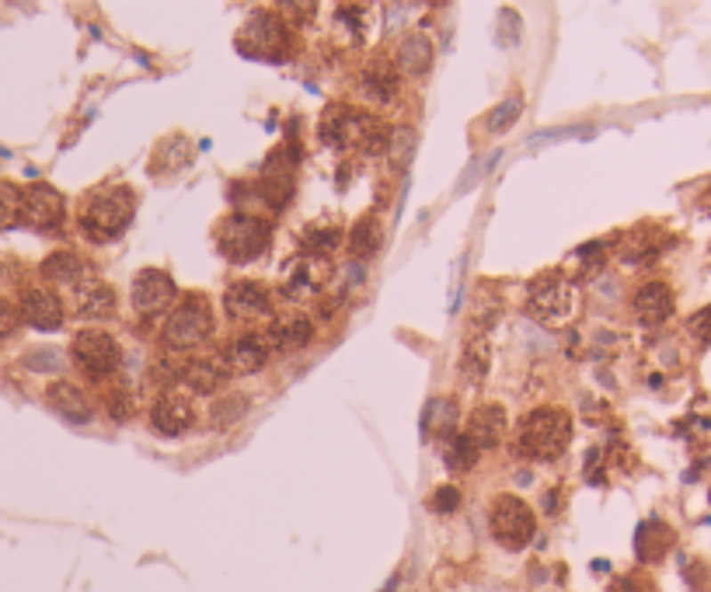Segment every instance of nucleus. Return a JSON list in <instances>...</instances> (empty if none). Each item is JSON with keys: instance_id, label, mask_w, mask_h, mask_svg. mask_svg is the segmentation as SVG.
<instances>
[{"instance_id": "1", "label": "nucleus", "mask_w": 711, "mask_h": 592, "mask_svg": "<svg viewBox=\"0 0 711 592\" xmlns=\"http://www.w3.org/2000/svg\"><path fill=\"white\" fill-rule=\"evenodd\" d=\"M572 442V418L562 408H537L520 422L516 450L530 460H558Z\"/></svg>"}, {"instance_id": "2", "label": "nucleus", "mask_w": 711, "mask_h": 592, "mask_svg": "<svg viewBox=\"0 0 711 592\" xmlns=\"http://www.w3.org/2000/svg\"><path fill=\"white\" fill-rule=\"evenodd\" d=\"M325 140L342 147V150H360V154H387L391 143V126H384L376 116L367 112H349L335 109L325 116Z\"/></svg>"}, {"instance_id": "3", "label": "nucleus", "mask_w": 711, "mask_h": 592, "mask_svg": "<svg viewBox=\"0 0 711 592\" xmlns=\"http://www.w3.org/2000/svg\"><path fill=\"white\" fill-rule=\"evenodd\" d=\"M133 209H136L133 192H129L125 185H116V189H109V192H101V196H94L91 202H87L81 223L91 237H98V240H112V237H119L125 227H129Z\"/></svg>"}, {"instance_id": "4", "label": "nucleus", "mask_w": 711, "mask_h": 592, "mask_svg": "<svg viewBox=\"0 0 711 592\" xmlns=\"http://www.w3.org/2000/svg\"><path fill=\"white\" fill-rule=\"evenodd\" d=\"M527 311L544 324H562L576 314V289L562 272H541L527 286Z\"/></svg>"}, {"instance_id": "5", "label": "nucleus", "mask_w": 711, "mask_h": 592, "mask_svg": "<svg viewBox=\"0 0 711 592\" xmlns=\"http://www.w3.org/2000/svg\"><path fill=\"white\" fill-rule=\"evenodd\" d=\"M209 331H213V307L199 293L182 300L165 320V342L171 349H196L206 342Z\"/></svg>"}, {"instance_id": "6", "label": "nucleus", "mask_w": 711, "mask_h": 592, "mask_svg": "<svg viewBox=\"0 0 711 592\" xmlns=\"http://www.w3.org/2000/svg\"><path fill=\"white\" fill-rule=\"evenodd\" d=\"M272 237V223L251 213H234L220 227V251L230 262H255Z\"/></svg>"}, {"instance_id": "7", "label": "nucleus", "mask_w": 711, "mask_h": 592, "mask_svg": "<svg viewBox=\"0 0 711 592\" xmlns=\"http://www.w3.org/2000/svg\"><path fill=\"white\" fill-rule=\"evenodd\" d=\"M534 533H537V519H534V509L523 499L502 495V499L492 502V537L499 544L520 551V547H527L534 540Z\"/></svg>"}, {"instance_id": "8", "label": "nucleus", "mask_w": 711, "mask_h": 592, "mask_svg": "<svg viewBox=\"0 0 711 592\" xmlns=\"http://www.w3.org/2000/svg\"><path fill=\"white\" fill-rule=\"evenodd\" d=\"M70 355H74V362L81 366L87 377H94V380H101V377H112L116 369H119V342L112 338V335H105V331H98V328H87V331H77L74 335V342H70Z\"/></svg>"}, {"instance_id": "9", "label": "nucleus", "mask_w": 711, "mask_h": 592, "mask_svg": "<svg viewBox=\"0 0 711 592\" xmlns=\"http://www.w3.org/2000/svg\"><path fill=\"white\" fill-rule=\"evenodd\" d=\"M21 220L36 231H60L67 220V202L53 185H28L21 202Z\"/></svg>"}, {"instance_id": "10", "label": "nucleus", "mask_w": 711, "mask_h": 592, "mask_svg": "<svg viewBox=\"0 0 711 592\" xmlns=\"http://www.w3.org/2000/svg\"><path fill=\"white\" fill-rule=\"evenodd\" d=\"M223 311L234 320H265L272 314V293L262 282H234L223 293Z\"/></svg>"}, {"instance_id": "11", "label": "nucleus", "mask_w": 711, "mask_h": 592, "mask_svg": "<svg viewBox=\"0 0 711 592\" xmlns=\"http://www.w3.org/2000/svg\"><path fill=\"white\" fill-rule=\"evenodd\" d=\"M174 279L161 272V269H143L140 276L133 279V293H129V300H133V307L140 311V314H154V311H161L167 307L171 300H174Z\"/></svg>"}, {"instance_id": "12", "label": "nucleus", "mask_w": 711, "mask_h": 592, "mask_svg": "<svg viewBox=\"0 0 711 592\" xmlns=\"http://www.w3.org/2000/svg\"><path fill=\"white\" fill-rule=\"evenodd\" d=\"M505 429H509V418H505L502 404H478L471 411V422H467V433L464 435L478 450H496L502 439H505Z\"/></svg>"}, {"instance_id": "13", "label": "nucleus", "mask_w": 711, "mask_h": 592, "mask_svg": "<svg viewBox=\"0 0 711 592\" xmlns=\"http://www.w3.org/2000/svg\"><path fill=\"white\" fill-rule=\"evenodd\" d=\"M18 314L25 324H32L39 331H53V328L63 324V304L49 289H25L21 300H18Z\"/></svg>"}, {"instance_id": "14", "label": "nucleus", "mask_w": 711, "mask_h": 592, "mask_svg": "<svg viewBox=\"0 0 711 592\" xmlns=\"http://www.w3.org/2000/svg\"><path fill=\"white\" fill-rule=\"evenodd\" d=\"M74 311L91 320H105L116 311V289L101 279H84L81 286H74Z\"/></svg>"}, {"instance_id": "15", "label": "nucleus", "mask_w": 711, "mask_h": 592, "mask_svg": "<svg viewBox=\"0 0 711 592\" xmlns=\"http://www.w3.org/2000/svg\"><path fill=\"white\" fill-rule=\"evenodd\" d=\"M223 362H227L230 373H241V377L258 373V369L269 362V342H265L262 335H238V338L227 345Z\"/></svg>"}, {"instance_id": "16", "label": "nucleus", "mask_w": 711, "mask_h": 592, "mask_svg": "<svg viewBox=\"0 0 711 592\" xmlns=\"http://www.w3.org/2000/svg\"><path fill=\"white\" fill-rule=\"evenodd\" d=\"M634 317L642 320V324H649V328H656V324H663L669 320L673 314V289H669L667 282H645L638 293H634Z\"/></svg>"}, {"instance_id": "17", "label": "nucleus", "mask_w": 711, "mask_h": 592, "mask_svg": "<svg viewBox=\"0 0 711 592\" xmlns=\"http://www.w3.org/2000/svg\"><path fill=\"white\" fill-rule=\"evenodd\" d=\"M150 426L161 435H178L192 426V404L182 394H165L150 408Z\"/></svg>"}, {"instance_id": "18", "label": "nucleus", "mask_w": 711, "mask_h": 592, "mask_svg": "<svg viewBox=\"0 0 711 592\" xmlns=\"http://www.w3.org/2000/svg\"><path fill=\"white\" fill-rule=\"evenodd\" d=\"M311 335H314V324L307 317L300 314L279 317V320L269 324V349H276V353H300L311 342Z\"/></svg>"}, {"instance_id": "19", "label": "nucleus", "mask_w": 711, "mask_h": 592, "mask_svg": "<svg viewBox=\"0 0 711 592\" xmlns=\"http://www.w3.org/2000/svg\"><path fill=\"white\" fill-rule=\"evenodd\" d=\"M255 45H265V49H262V56H279V49H276V45H290V36H287L283 21H279V18H272V14H258V18H255V21L248 25V32L241 36V49L255 53Z\"/></svg>"}, {"instance_id": "20", "label": "nucleus", "mask_w": 711, "mask_h": 592, "mask_svg": "<svg viewBox=\"0 0 711 592\" xmlns=\"http://www.w3.org/2000/svg\"><path fill=\"white\" fill-rule=\"evenodd\" d=\"M227 380V362L223 359H192L185 362V373H182V384L196 394H216Z\"/></svg>"}, {"instance_id": "21", "label": "nucleus", "mask_w": 711, "mask_h": 592, "mask_svg": "<svg viewBox=\"0 0 711 592\" xmlns=\"http://www.w3.org/2000/svg\"><path fill=\"white\" fill-rule=\"evenodd\" d=\"M45 401H49V408H53L56 415H63V418H70V422H87V418H91V404H87V397H84L74 384H67V380L49 384Z\"/></svg>"}, {"instance_id": "22", "label": "nucleus", "mask_w": 711, "mask_h": 592, "mask_svg": "<svg viewBox=\"0 0 711 592\" xmlns=\"http://www.w3.org/2000/svg\"><path fill=\"white\" fill-rule=\"evenodd\" d=\"M42 276L53 279V282H63V286H81L84 279H91V269L81 255L74 251H56L42 262Z\"/></svg>"}, {"instance_id": "23", "label": "nucleus", "mask_w": 711, "mask_h": 592, "mask_svg": "<svg viewBox=\"0 0 711 592\" xmlns=\"http://www.w3.org/2000/svg\"><path fill=\"white\" fill-rule=\"evenodd\" d=\"M432 56H436V49H432V42L425 39V36H405L401 45H398V67H401V74H408V77L429 74Z\"/></svg>"}, {"instance_id": "24", "label": "nucleus", "mask_w": 711, "mask_h": 592, "mask_svg": "<svg viewBox=\"0 0 711 592\" xmlns=\"http://www.w3.org/2000/svg\"><path fill=\"white\" fill-rule=\"evenodd\" d=\"M457 404L450 401V397H440V401H429V408H425V418H422V429L425 435H440V439H450V435H457Z\"/></svg>"}, {"instance_id": "25", "label": "nucleus", "mask_w": 711, "mask_h": 592, "mask_svg": "<svg viewBox=\"0 0 711 592\" xmlns=\"http://www.w3.org/2000/svg\"><path fill=\"white\" fill-rule=\"evenodd\" d=\"M363 87H367V94H370L374 101H391V98L398 94V74H394V67H391L387 60L370 63V67L363 70Z\"/></svg>"}, {"instance_id": "26", "label": "nucleus", "mask_w": 711, "mask_h": 592, "mask_svg": "<svg viewBox=\"0 0 711 592\" xmlns=\"http://www.w3.org/2000/svg\"><path fill=\"white\" fill-rule=\"evenodd\" d=\"M489 369V338H467L460 355V377L464 384H481Z\"/></svg>"}, {"instance_id": "27", "label": "nucleus", "mask_w": 711, "mask_h": 592, "mask_svg": "<svg viewBox=\"0 0 711 592\" xmlns=\"http://www.w3.org/2000/svg\"><path fill=\"white\" fill-rule=\"evenodd\" d=\"M380 220L376 216H363V220H356V227L349 231V247H352V255L356 258H370L380 251Z\"/></svg>"}, {"instance_id": "28", "label": "nucleus", "mask_w": 711, "mask_h": 592, "mask_svg": "<svg viewBox=\"0 0 711 592\" xmlns=\"http://www.w3.org/2000/svg\"><path fill=\"white\" fill-rule=\"evenodd\" d=\"M638 557L642 561H659L663 554L669 551V544H673V533H669L663 523H645L642 530H638Z\"/></svg>"}, {"instance_id": "29", "label": "nucleus", "mask_w": 711, "mask_h": 592, "mask_svg": "<svg viewBox=\"0 0 711 592\" xmlns=\"http://www.w3.org/2000/svg\"><path fill=\"white\" fill-rule=\"evenodd\" d=\"M478 446L467 439L464 433H457V435H450L447 439V450H443V457H447V467L454 474H464V471H471L474 464H478Z\"/></svg>"}, {"instance_id": "30", "label": "nucleus", "mask_w": 711, "mask_h": 592, "mask_svg": "<svg viewBox=\"0 0 711 592\" xmlns=\"http://www.w3.org/2000/svg\"><path fill=\"white\" fill-rule=\"evenodd\" d=\"M185 160H192V147L185 136H171L158 147V160H154V171H174L182 167Z\"/></svg>"}, {"instance_id": "31", "label": "nucleus", "mask_w": 711, "mask_h": 592, "mask_svg": "<svg viewBox=\"0 0 711 592\" xmlns=\"http://www.w3.org/2000/svg\"><path fill=\"white\" fill-rule=\"evenodd\" d=\"M412 150H416V133L408 126H398L391 133V143H387V158H391V167L394 171H405L408 160H412Z\"/></svg>"}, {"instance_id": "32", "label": "nucleus", "mask_w": 711, "mask_h": 592, "mask_svg": "<svg viewBox=\"0 0 711 592\" xmlns=\"http://www.w3.org/2000/svg\"><path fill=\"white\" fill-rule=\"evenodd\" d=\"M21 202H25V192L18 185L0 182V231L21 223Z\"/></svg>"}, {"instance_id": "33", "label": "nucleus", "mask_w": 711, "mask_h": 592, "mask_svg": "<svg viewBox=\"0 0 711 592\" xmlns=\"http://www.w3.org/2000/svg\"><path fill=\"white\" fill-rule=\"evenodd\" d=\"M520 116H523V98H520V94H509L505 101L496 105V112L489 116V129H492V133H505Z\"/></svg>"}, {"instance_id": "34", "label": "nucleus", "mask_w": 711, "mask_h": 592, "mask_svg": "<svg viewBox=\"0 0 711 592\" xmlns=\"http://www.w3.org/2000/svg\"><path fill=\"white\" fill-rule=\"evenodd\" d=\"M303 247L311 255H332L335 247H338V231L335 227H311L303 234Z\"/></svg>"}, {"instance_id": "35", "label": "nucleus", "mask_w": 711, "mask_h": 592, "mask_svg": "<svg viewBox=\"0 0 711 592\" xmlns=\"http://www.w3.org/2000/svg\"><path fill=\"white\" fill-rule=\"evenodd\" d=\"M245 411H248V397L230 394V397H223L220 404H213V411H209V415H213V422H216V426H230V422H234V418H241Z\"/></svg>"}, {"instance_id": "36", "label": "nucleus", "mask_w": 711, "mask_h": 592, "mask_svg": "<svg viewBox=\"0 0 711 592\" xmlns=\"http://www.w3.org/2000/svg\"><path fill=\"white\" fill-rule=\"evenodd\" d=\"M105 404H109V415H112L116 422H125V418H129V415L136 411V408H133L136 401H133V394H125V391H112Z\"/></svg>"}, {"instance_id": "37", "label": "nucleus", "mask_w": 711, "mask_h": 592, "mask_svg": "<svg viewBox=\"0 0 711 592\" xmlns=\"http://www.w3.org/2000/svg\"><path fill=\"white\" fill-rule=\"evenodd\" d=\"M25 366L28 369H56L60 355H56V349H32V353L25 355Z\"/></svg>"}, {"instance_id": "38", "label": "nucleus", "mask_w": 711, "mask_h": 592, "mask_svg": "<svg viewBox=\"0 0 711 592\" xmlns=\"http://www.w3.org/2000/svg\"><path fill=\"white\" fill-rule=\"evenodd\" d=\"M18 324H21L18 304H7V300H0V338L14 335V331H18Z\"/></svg>"}, {"instance_id": "39", "label": "nucleus", "mask_w": 711, "mask_h": 592, "mask_svg": "<svg viewBox=\"0 0 711 592\" xmlns=\"http://www.w3.org/2000/svg\"><path fill=\"white\" fill-rule=\"evenodd\" d=\"M691 335L711 345V304L705 307V311H698V314L691 317Z\"/></svg>"}, {"instance_id": "40", "label": "nucleus", "mask_w": 711, "mask_h": 592, "mask_svg": "<svg viewBox=\"0 0 711 592\" xmlns=\"http://www.w3.org/2000/svg\"><path fill=\"white\" fill-rule=\"evenodd\" d=\"M460 506V491L457 488H440L436 491V499H432V509L436 513H454Z\"/></svg>"}, {"instance_id": "41", "label": "nucleus", "mask_w": 711, "mask_h": 592, "mask_svg": "<svg viewBox=\"0 0 711 592\" xmlns=\"http://www.w3.org/2000/svg\"><path fill=\"white\" fill-rule=\"evenodd\" d=\"M502 28H505V42H516V14L513 11L502 14Z\"/></svg>"}]
</instances>
